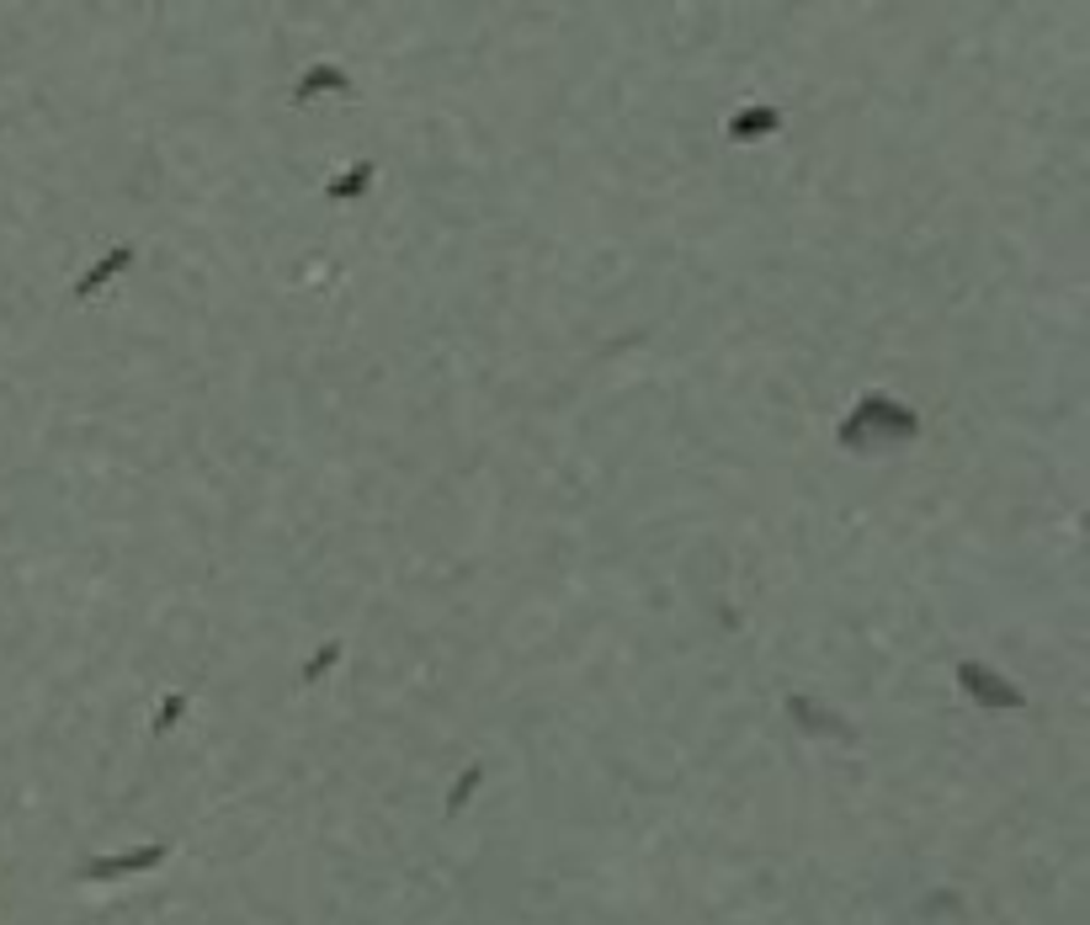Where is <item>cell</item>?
Returning <instances> with one entry per match:
<instances>
[{"label": "cell", "mask_w": 1090, "mask_h": 925, "mask_svg": "<svg viewBox=\"0 0 1090 925\" xmlns=\"http://www.w3.org/2000/svg\"><path fill=\"white\" fill-rule=\"evenodd\" d=\"M367 181H372V170H367V165H357L346 181H335V187H330V198H352V192H363Z\"/></svg>", "instance_id": "cell-3"}, {"label": "cell", "mask_w": 1090, "mask_h": 925, "mask_svg": "<svg viewBox=\"0 0 1090 925\" xmlns=\"http://www.w3.org/2000/svg\"><path fill=\"white\" fill-rule=\"evenodd\" d=\"M958 681L969 686L979 702H990V708H1021V691H1010V686L990 681V676H984V665H963V671H958Z\"/></svg>", "instance_id": "cell-2"}, {"label": "cell", "mask_w": 1090, "mask_h": 925, "mask_svg": "<svg viewBox=\"0 0 1090 925\" xmlns=\"http://www.w3.org/2000/svg\"><path fill=\"white\" fill-rule=\"evenodd\" d=\"M851 426H873V431H878V447L910 442V437H915V415L899 410V404H889V400H867L856 415H851Z\"/></svg>", "instance_id": "cell-1"}]
</instances>
